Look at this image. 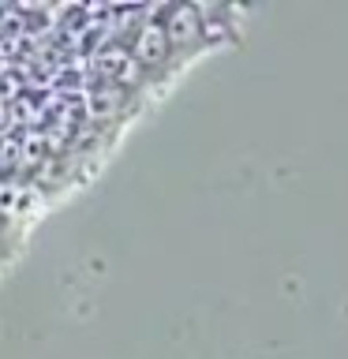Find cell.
I'll return each mask as SVG.
<instances>
[{"mask_svg": "<svg viewBox=\"0 0 348 359\" xmlns=\"http://www.w3.org/2000/svg\"><path fill=\"white\" fill-rule=\"evenodd\" d=\"M4 258H8V232H0V266H4Z\"/></svg>", "mask_w": 348, "mask_h": 359, "instance_id": "obj_1", "label": "cell"}]
</instances>
